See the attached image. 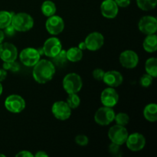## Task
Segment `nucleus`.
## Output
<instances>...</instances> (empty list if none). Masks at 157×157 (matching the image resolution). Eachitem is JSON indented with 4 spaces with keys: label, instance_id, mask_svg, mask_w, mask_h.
Listing matches in <instances>:
<instances>
[{
    "label": "nucleus",
    "instance_id": "a878e982",
    "mask_svg": "<svg viewBox=\"0 0 157 157\" xmlns=\"http://www.w3.org/2000/svg\"><path fill=\"white\" fill-rule=\"evenodd\" d=\"M66 103L71 109H76L79 107L80 104H81V99L78 94H69Z\"/></svg>",
    "mask_w": 157,
    "mask_h": 157
},
{
    "label": "nucleus",
    "instance_id": "39448f33",
    "mask_svg": "<svg viewBox=\"0 0 157 157\" xmlns=\"http://www.w3.org/2000/svg\"><path fill=\"white\" fill-rule=\"evenodd\" d=\"M115 112L112 107H100L94 114V121L101 126H107L114 121Z\"/></svg>",
    "mask_w": 157,
    "mask_h": 157
},
{
    "label": "nucleus",
    "instance_id": "20e7f679",
    "mask_svg": "<svg viewBox=\"0 0 157 157\" xmlns=\"http://www.w3.org/2000/svg\"><path fill=\"white\" fill-rule=\"evenodd\" d=\"M128 135L127 128L118 124L110 127L108 131V137L111 143L120 146L125 144Z\"/></svg>",
    "mask_w": 157,
    "mask_h": 157
},
{
    "label": "nucleus",
    "instance_id": "f8f14e48",
    "mask_svg": "<svg viewBox=\"0 0 157 157\" xmlns=\"http://www.w3.org/2000/svg\"><path fill=\"white\" fill-rule=\"evenodd\" d=\"M18 57V50L13 44L2 42L0 44V58L4 62L14 61Z\"/></svg>",
    "mask_w": 157,
    "mask_h": 157
},
{
    "label": "nucleus",
    "instance_id": "a19ab883",
    "mask_svg": "<svg viewBox=\"0 0 157 157\" xmlns=\"http://www.w3.org/2000/svg\"><path fill=\"white\" fill-rule=\"evenodd\" d=\"M2 90H3V87H2V84L0 83V96H1V94H2Z\"/></svg>",
    "mask_w": 157,
    "mask_h": 157
},
{
    "label": "nucleus",
    "instance_id": "0eeeda50",
    "mask_svg": "<svg viewBox=\"0 0 157 157\" xmlns=\"http://www.w3.org/2000/svg\"><path fill=\"white\" fill-rule=\"evenodd\" d=\"M39 52L34 48H26L23 49L19 55L21 62L26 67H33L40 60Z\"/></svg>",
    "mask_w": 157,
    "mask_h": 157
},
{
    "label": "nucleus",
    "instance_id": "e433bc0d",
    "mask_svg": "<svg viewBox=\"0 0 157 157\" xmlns=\"http://www.w3.org/2000/svg\"><path fill=\"white\" fill-rule=\"evenodd\" d=\"M7 77V71L5 69H0V82L3 81Z\"/></svg>",
    "mask_w": 157,
    "mask_h": 157
},
{
    "label": "nucleus",
    "instance_id": "c9c22d12",
    "mask_svg": "<svg viewBox=\"0 0 157 157\" xmlns=\"http://www.w3.org/2000/svg\"><path fill=\"white\" fill-rule=\"evenodd\" d=\"M15 156L17 157H33L34 155L32 153H30L29 151L27 150H22V151H20L19 153H17L15 155Z\"/></svg>",
    "mask_w": 157,
    "mask_h": 157
},
{
    "label": "nucleus",
    "instance_id": "2f4dec72",
    "mask_svg": "<svg viewBox=\"0 0 157 157\" xmlns=\"http://www.w3.org/2000/svg\"><path fill=\"white\" fill-rule=\"evenodd\" d=\"M121 146L117 145V144H115L111 143L110 146H109V151L111 153L112 155L115 156H121Z\"/></svg>",
    "mask_w": 157,
    "mask_h": 157
},
{
    "label": "nucleus",
    "instance_id": "1a4fd4ad",
    "mask_svg": "<svg viewBox=\"0 0 157 157\" xmlns=\"http://www.w3.org/2000/svg\"><path fill=\"white\" fill-rule=\"evenodd\" d=\"M45 28L48 32L51 35H59L64 29V20L61 17L55 15L48 17V19L45 22Z\"/></svg>",
    "mask_w": 157,
    "mask_h": 157
},
{
    "label": "nucleus",
    "instance_id": "412c9836",
    "mask_svg": "<svg viewBox=\"0 0 157 157\" xmlns=\"http://www.w3.org/2000/svg\"><path fill=\"white\" fill-rule=\"evenodd\" d=\"M66 56L67 61L71 62H78L81 61L83 58V51L78 47H72L66 51Z\"/></svg>",
    "mask_w": 157,
    "mask_h": 157
},
{
    "label": "nucleus",
    "instance_id": "7c9ffc66",
    "mask_svg": "<svg viewBox=\"0 0 157 157\" xmlns=\"http://www.w3.org/2000/svg\"><path fill=\"white\" fill-rule=\"evenodd\" d=\"M75 140V143H76L78 146H80V147H86L89 143L88 137H87V136H85V135L82 134L76 136Z\"/></svg>",
    "mask_w": 157,
    "mask_h": 157
},
{
    "label": "nucleus",
    "instance_id": "aec40b11",
    "mask_svg": "<svg viewBox=\"0 0 157 157\" xmlns=\"http://www.w3.org/2000/svg\"><path fill=\"white\" fill-rule=\"evenodd\" d=\"M144 116L149 122H156L157 121V105L156 104H150L145 107L144 110Z\"/></svg>",
    "mask_w": 157,
    "mask_h": 157
},
{
    "label": "nucleus",
    "instance_id": "ddd939ff",
    "mask_svg": "<svg viewBox=\"0 0 157 157\" xmlns=\"http://www.w3.org/2000/svg\"><path fill=\"white\" fill-rule=\"evenodd\" d=\"M127 148L133 152L142 150L146 145V138L144 135L139 133H134L128 135L126 140Z\"/></svg>",
    "mask_w": 157,
    "mask_h": 157
},
{
    "label": "nucleus",
    "instance_id": "4be33fe9",
    "mask_svg": "<svg viewBox=\"0 0 157 157\" xmlns=\"http://www.w3.org/2000/svg\"><path fill=\"white\" fill-rule=\"evenodd\" d=\"M41 12L46 17H50L52 15H55L56 12V6L55 3L50 0H46L42 3L41 7Z\"/></svg>",
    "mask_w": 157,
    "mask_h": 157
},
{
    "label": "nucleus",
    "instance_id": "f3484780",
    "mask_svg": "<svg viewBox=\"0 0 157 157\" xmlns=\"http://www.w3.org/2000/svg\"><path fill=\"white\" fill-rule=\"evenodd\" d=\"M101 12L106 18H114L119 12V7L114 0H104L101 5Z\"/></svg>",
    "mask_w": 157,
    "mask_h": 157
},
{
    "label": "nucleus",
    "instance_id": "4468645a",
    "mask_svg": "<svg viewBox=\"0 0 157 157\" xmlns=\"http://www.w3.org/2000/svg\"><path fill=\"white\" fill-rule=\"evenodd\" d=\"M119 60L123 67L127 69H133L139 63V56L133 51L126 50L121 54Z\"/></svg>",
    "mask_w": 157,
    "mask_h": 157
},
{
    "label": "nucleus",
    "instance_id": "423d86ee",
    "mask_svg": "<svg viewBox=\"0 0 157 157\" xmlns=\"http://www.w3.org/2000/svg\"><path fill=\"white\" fill-rule=\"evenodd\" d=\"M5 107L11 113H21L25 108V101L20 95L11 94L5 101Z\"/></svg>",
    "mask_w": 157,
    "mask_h": 157
},
{
    "label": "nucleus",
    "instance_id": "f704fd0d",
    "mask_svg": "<svg viewBox=\"0 0 157 157\" xmlns=\"http://www.w3.org/2000/svg\"><path fill=\"white\" fill-rule=\"evenodd\" d=\"M118 7L126 8L130 6V0H114Z\"/></svg>",
    "mask_w": 157,
    "mask_h": 157
},
{
    "label": "nucleus",
    "instance_id": "a211bd4d",
    "mask_svg": "<svg viewBox=\"0 0 157 157\" xmlns=\"http://www.w3.org/2000/svg\"><path fill=\"white\" fill-rule=\"evenodd\" d=\"M103 81L109 87H117L122 84L124 78L117 71H108L104 73Z\"/></svg>",
    "mask_w": 157,
    "mask_h": 157
},
{
    "label": "nucleus",
    "instance_id": "c85d7f7f",
    "mask_svg": "<svg viewBox=\"0 0 157 157\" xmlns=\"http://www.w3.org/2000/svg\"><path fill=\"white\" fill-rule=\"evenodd\" d=\"M3 69H5L6 71H11L12 72H17L19 71V64L15 62V61L4 62Z\"/></svg>",
    "mask_w": 157,
    "mask_h": 157
},
{
    "label": "nucleus",
    "instance_id": "6e6552de",
    "mask_svg": "<svg viewBox=\"0 0 157 157\" xmlns=\"http://www.w3.org/2000/svg\"><path fill=\"white\" fill-rule=\"evenodd\" d=\"M52 112L55 117L59 121H66L71 115V109L65 101H59L52 105Z\"/></svg>",
    "mask_w": 157,
    "mask_h": 157
},
{
    "label": "nucleus",
    "instance_id": "5701e85b",
    "mask_svg": "<svg viewBox=\"0 0 157 157\" xmlns=\"http://www.w3.org/2000/svg\"><path fill=\"white\" fill-rule=\"evenodd\" d=\"M145 70L147 74L151 75L153 78L157 77V59L156 58H150L145 64Z\"/></svg>",
    "mask_w": 157,
    "mask_h": 157
},
{
    "label": "nucleus",
    "instance_id": "c756f323",
    "mask_svg": "<svg viewBox=\"0 0 157 157\" xmlns=\"http://www.w3.org/2000/svg\"><path fill=\"white\" fill-rule=\"evenodd\" d=\"M153 78L151 75H148V74H145V75H142V77L140 79V83L141 86L144 87H147L150 86L153 83Z\"/></svg>",
    "mask_w": 157,
    "mask_h": 157
},
{
    "label": "nucleus",
    "instance_id": "393cba45",
    "mask_svg": "<svg viewBox=\"0 0 157 157\" xmlns=\"http://www.w3.org/2000/svg\"><path fill=\"white\" fill-rule=\"evenodd\" d=\"M136 5L143 11H150L156 8L157 0H136Z\"/></svg>",
    "mask_w": 157,
    "mask_h": 157
},
{
    "label": "nucleus",
    "instance_id": "ea45409f",
    "mask_svg": "<svg viewBox=\"0 0 157 157\" xmlns=\"http://www.w3.org/2000/svg\"><path fill=\"white\" fill-rule=\"evenodd\" d=\"M4 38H5L4 32H3L0 29V44H1L2 42H3V40H4Z\"/></svg>",
    "mask_w": 157,
    "mask_h": 157
},
{
    "label": "nucleus",
    "instance_id": "dca6fc26",
    "mask_svg": "<svg viewBox=\"0 0 157 157\" xmlns=\"http://www.w3.org/2000/svg\"><path fill=\"white\" fill-rule=\"evenodd\" d=\"M119 101V95L113 87H107L101 94V101L105 107H113Z\"/></svg>",
    "mask_w": 157,
    "mask_h": 157
},
{
    "label": "nucleus",
    "instance_id": "79ce46f5",
    "mask_svg": "<svg viewBox=\"0 0 157 157\" xmlns=\"http://www.w3.org/2000/svg\"><path fill=\"white\" fill-rule=\"evenodd\" d=\"M0 156H2V157H5L6 156H5V155H3V154H0Z\"/></svg>",
    "mask_w": 157,
    "mask_h": 157
},
{
    "label": "nucleus",
    "instance_id": "2eb2a0df",
    "mask_svg": "<svg viewBox=\"0 0 157 157\" xmlns=\"http://www.w3.org/2000/svg\"><path fill=\"white\" fill-rule=\"evenodd\" d=\"M84 42L87 50L95 52L99 50L104 45V38L102 34L100 32H91L86 37Z\"/></svg>",
    "mask_w": 157,
    "mask_h": 157
},
{
    "label": "nucleus",
    "instance_id": "58836bf2",
    "mask_svg": "<svg viewBox=\"0 0 157 157\" xmlns=\"http://www.w3.org/2000/svg\"><path fill=\"white\" fill-rule=\"evenodd\" d=\"M78 48L81 49V51H84V50H86L87 49V47H86V44L84 41H81V42L79 43V44H78Z\"/></svg>",
    "mask_w": 157,
    "mask_h": 157
},
{
    "label": "nucleus",
    "instance_id": "f257e3e1",
    "mask_svg": "<svg viewBox=\"0 0 157 157\" xmlns=\"http://www.w3.org/2000/svg\"><path fill=\"white\" fill-rule=\"evenodd\" d=\"M32 76L38 84H46L53 78L55 74V66L49 60H39L33 66Z\"/></svg>",
    "mask_w": 157,
    "mask_h": 157
},
{
    "label": "nucleus",
    "instance_id": "cd10ccee",
    "mask_svg": "<svg viewBox=\"0 0 157 157\" xmlns=\"http://www.w3.org/2000/svg\"><path fill=\"white\" fill-rule=\"evenodd\" d=\"M114 121L118 125L125 127L130 122V117L126 113H119L117 114H115Z\"/></svg>",
    "mask_w": 157,
    "mask_h": 157
},
{
    "label": "nucleus",
    "instance_id": "4c0bfd02",
    "mask_svg": "<svg viewBox=\"0 0 157 157\" xmlns=\"http://www.w3.org/2000/svg\"><path fill=\"white\" fill-rule=\"evenodd\" d=\"M35 156H36V157H48V155L44 151H38V153L35 155Z\"/></svg>",
    "mask_w": 157,
    "mask_h": 157
},
{
    "label": "nucleus",
    "instance_id": "72a5a7b5",
    "mask_svg": "<svg viewBox=\"0 0 157 157\" xmlns=\"http://www.w3.org/2000/svg\"><path fill=\"white\" fill-rule=\"evenodd\" d=\"M15 32H16V31H15V29H14L13 26H12V25H9V26L5 28L4 32H4L5 35H8V36H12V35L15 34Z\"/></svg>",
    "mask_w": 157,
    "mask_h": 157
},
{
    "label": "nucleus",
    "instance_id": "f03ea898",
    "mask_svg": "<svg viewBox=\"0 0 157 157\" xmlns=\"http://www.w3.org/2000/svg\"><path fill=\"white\" fill-rule=\"evenodd\" d=\"M11 25L16 32H25L31 30L34 26V19L29 14L19 12L12 15Z\"/></svg>",
    "mask_w": 157,
    "mask_h": 157
},
{
    "label": "nucleus",
    "instance_id": "9d476101",
    "mask_svg": "<svg viewBox=\"0 0 157 157\" xmlns=\"http://www.w3.org/2000/svg\"><path fill=\"white\" fill-rule=\"evenodd\" d=\"M139 30L145 35L156 34L157 31V19L155 17L146 15L140 19L138 23Z\"/></svg>",
    "mask_w": 157,
    "mask_h": 157
},
{
    "label": "nucleus",
    "instance_id": "9b49d317",
    "mask_svg": "<svg viewBox=\"0 0 157 157\" xmlns=\"http://www.w3.org/2000/svg\"><path fill=\"white\" fill-rule=\"evenodd\" d=\"M42 48L44 51V55L52 58L61 52L62 49V44L58 38L52 37L44 41Z\"/></svg>",
    "mask_w": 157,
    "mask_h": 157
},
{
    "label": "nucleus",
    "instance_id": "7ed1b4c3",
    "mask_svg": "<svg viewBox=\"0 0 157 157\" xmlns=\"http://www.w3.org/2000/svg\"><path fill=\"white\" fill-rule=\"evenodd\" d=\"M63 88L67 94H78L81 90L83 81L81 76L76 73L67 74L62 81Z\"/></svg>",
    "mask_w": 157,
    "mask_h": 157
},
{
    "label": "nucleus",
    "instance_id": "6ab92c4d",
    "mask_svg": "<svg viewBox=\"0 0 157 157\" xmlns=\"http://www.w3.org/2000/svg\"><path fill=\"white\" fill-rule=\"evenodd\" d=\"M143 47L147 52L153 53L157 50V36L156 34L147 35L143 42Z\"/></svg>",
    "mask_w": 157,
    "mask_h": 157
},
{
    "label": "nucleus",
    "instance_id": "473e14b6",
    "mask_svg": "<svg viewBox=\"0 0 157 157\" xmlns=\"http://www.w3.org/2000/svg\"><path fill=\"white\" fill-rule=\"evenodd\" d=\"M105 71L101 68H97L94 69L93 71V77L95 80L97 81H103L104 78V75Z\"/></svg>",
    "mask_w": 157,
    "mask_h": 157
},
{
    "label": "nucleus",
    "instance_id": "b1692460",
    "mask_svg": "<svg viewBox=\"0 0 157 157\" xmlns=\"http://www.w3.org/2000/svg\"><path fill=\"white\" fill-rule=\"evenodd\" d=\"M13 12L8 11H0V29H4L12 22Z\"/></svg>",
    "mask_w": 157,
    "mask_h": 157
},
{
    "label": "nucleus",
    "instance_id": "bb28decb",
    "mask_svg": "<svg viewBox=\"0 0 157 157\" xmlns=\"http://www.w3.org/2000/svg\"><path fill=\"white\" fill-rule=\"evenodd\" d=\"M53 58V64L57 66H62L67 62V56H66V51L62 50L61 49V52L55 56Z\"/></svg>",
    "mask_w": 157,
    "mask_h": 157
}]
</instances>
